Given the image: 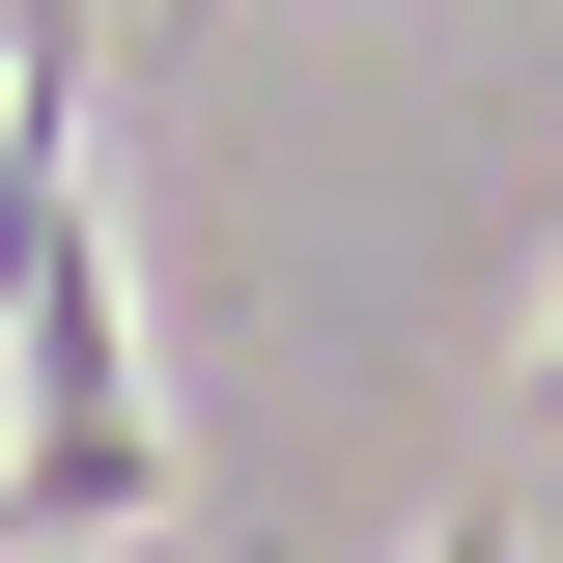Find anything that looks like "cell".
Segmentation results:
<instances>
[{
  "mask_svg": "<svg viewBox=\"0 0 563 563\" xmlns=\"http://www.w3.org/2000/svg\"><path fill=\"white\" fill-rule=\"evenodd\" d=\"M169 536V395L113 339V225H85V29L0 0V563Z\"/></svg>",
  "mask_w": 563,
  "mask_h": 563,
  "instance_id": "cell-1",
  "label": "cell"
}]
</instances>
